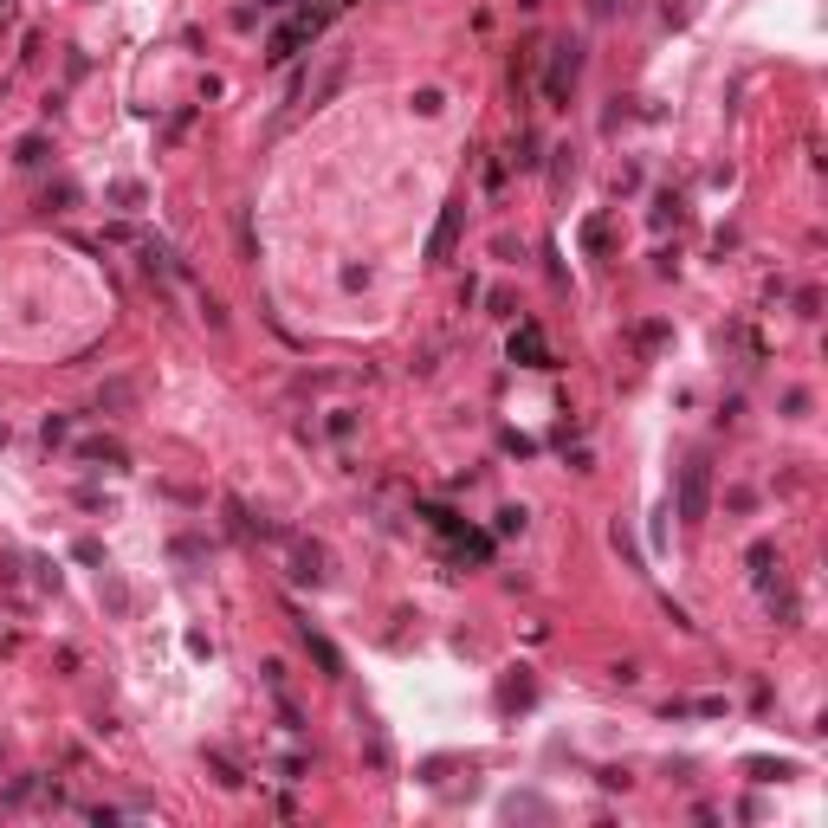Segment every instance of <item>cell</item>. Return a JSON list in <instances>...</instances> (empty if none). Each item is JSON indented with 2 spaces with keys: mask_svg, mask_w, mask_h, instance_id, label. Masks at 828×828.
Returning a JSON list of instances; mask_svg holds the SVG:
<instances>
[{
  "mask_svg": "<svg viewBox=\"0 0 828 828\" xmlns=\"http://www.w3.org/2000/svg\"><path fill=\"white\" fill-rule=\"evenodd\" d=\"M317 26H324V13H298L292 26H279V33H272L266 59H272V65H285V59H292L298 46H311V39H317Z\"/></svg>",
  "mask_w": 828,
  "mask_h": 828,
  "instance_id": "1",
  "label": "cell"
},
{
  "mask_svg": "<svg viewBox=\"0 0 828 828\" xmlns=\"http://www.w3.org/2000/svg\"><path fill=\"white\" fill-rule=\"evenodd\" d=\"M512 356H524L531 369H550V350H544V337H537V324H524L512 337Z\"/></svg>",
  "mask_w": 828,
  "mask_h": 828,
  "instance_id": "4",
  "label": "cell"
},
{
  "mask_svg": "<svg viewBox=\"0 0 828 828\" xmlns=\"http://www.w3.org/2000/svg\"><path fill=\"white\" fill-rule=\"evenodd\" d=\"M453 233H460V207H447V214H440V227H434V240H427V253H434V259H447Z\"/></svg>",
  "mask_w": 828,
  "mask_h": 828,
  "instance_id": "5",
  "label": "cell"
},
{
  "mask_svg": "<svg viewBox=\"0 0 828 828\" xmlns=\"http://www.w3.org/2000/svg\"><path fill=\"white\" fill-rule=\"evenodd\" d=\"M7 13H13V0H0V20H7Z\"/></svg>",
  "mask_w": 828,
  "mask_h": 828,
  "instance_id": "6",
  "label": "cell"
},
{
  "mask_svg": "<svg viewBox=\"0 0 828 828\" xmlns=\"http://www.w3.org/2000/svg\"><path fill=\"white\" fill-rule=\"evenodd\" d=\"M570 85H576V46H557V59H550V78H544V98L563 104V98H570Z\"/></svg>",
  "mask_w": 828,
  "mask_h": 828,
  "instance_id": "3",
  "label": "cell"
},
{
  "mask_svg": "<svg viewBox=\"0 0 828 828\" xmlns=\"http://www.w3.org/2000/svg\"><path fill=\"white\" fill-rule=\"evenodd\" d=\"M706 486H712L706 460H693V466H686V479H680V512H686V524L706 518Z\"/></svg>",
  "mask_w": 828,
  "mask_h": 828,
  "instance_id": "2",
  "label": "cell"
}]
</instances>
